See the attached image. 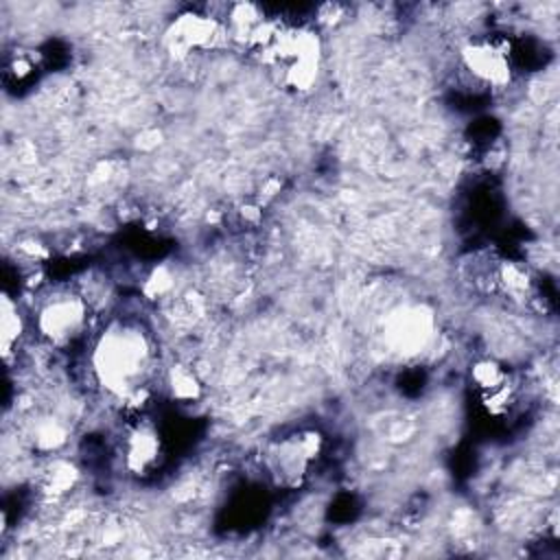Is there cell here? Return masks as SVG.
I'll return each instance as SVG.
<instances>
[{"mask_svg":"<svg viewBox=\"0 0 560 560\" xmlns=\"http://www.w3.org/2000/svg\"><path fill=\"white\" fill-rule=\"evenodd\" d=\"M151 363L149 335L131 322L109 324L92 348V372L98 385L120 400L144 387Z\"/></svg>","mask_w":560,"mask_h":560,"instance_id":"6da1fadb","label":"cell"},{"mask_svg":"<svg viewBox=\"0 0 560 560\" xmlns=\"http://www.w3.org/2000/svg\"><path fill=\"white\" fill-rule=\"evenodd\" d=\"M88 302L72 291H57L46 298L35 313V328L42 339L61 348L85 332Z\"/></svg>","mask_w":560,"mask_h":560,"instance_id":"7a4b0ae2","label":"cell"},{"mask_svg":"<svg viewBox=\"0 0 560 560\" xmlns=\"http://www.w3.org/2000/svg\"><path fill=\"white\" fill-rule=\"evenodd\" d=\"M223 39H228L223 18H217L210 13H197V11L177 15L166 31V42L171 50L177 55L206 52L219 46Z\"/></svg>","mask_w":560,"mask_h":560,"instance_id":"3957f363","label":"cell"},{"mask_svg":"<svg viewBox=\"0 0 560 560\" xmlns=\"http://www.w3.org/2000/svg\"><path fill=\"white\" fill-rule=\"evenodd\" d=\"M462 63L468 74L486 88H503L512 79L510 52L492 39H472L462 48Z\"/></svg>","mask_w":560,"mask_h":560,"instance_id":"277c9868","label":"cell"},{"mask_svg":"<svg viewBox=\"0 0 560 560\" xmlns=\"http://www.w3.org/2000/svg\"><path fill=\"white\" fill-rule=\"evenodd\" d=\"M125 466L133 475H147L158 466L160 459V435L147 422H138L122 442Z\"/></svg>","mask_w":560,"mask_h":560,"instance_id":"5b68a950","label":"cell"},{"mask_svg":"<svg viewBox=\"0 0 560 560\" xmlns=\"http://www.w3.org/2000/svg\"><path fill=\"white\" fill-rule=\"evenodd\" d=\"M166 383H168V389H171L173 398L184 400V402L195 400L201 392V385H199L195 372L188 365H173L168 376H166Z\"/></svg>","mask_w":560,"mask_h":560,"instance_id":"8992f818","label":"cell"},{"mask_svg":"<svg viewBox=\"0 0 560 560\" xmlns=\"http://www.w3.org/2000/svg\"><path fill=\"white\" fill-rule=\"evenodd\" d=\"M2 348H4V354H9L13 350V346L18 343L20 335H22V317L18 313V304L9 302V298H4L2 302Z\"/></svg>","mask_w":560,"mask_h":560,"instance_id":"52a82bcc","label":"cell"}]
</instances>
